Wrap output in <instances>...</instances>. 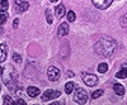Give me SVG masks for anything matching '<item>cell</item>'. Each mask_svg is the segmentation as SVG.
Listing matches in <instances>:
<instances>
[{
  "instance_id": "6da1fadb",
  "label": "cell",
  "mask_w": 127,
  "mask_h": 105,
  "mask_svg": "<svg viewBox=\"0 0 127 105\" xmlns=\"http://www.w3.org/2000/svg\"><path fill=\"white\" fill-rule=\"evenodd\" d=\"M116 48V42L108 37L100 38L94 46V51L95 53L102 56V57H109Z\"/></svg>"
},
{
  "instance_id": "7a4b0ae2",
  "label": "cell",
  "mask_w": 127,
  "mask_h": 105,
  "mask_svg": "<svg viewBox=\"0 0 127 105\" xmlns=\"http://www.w3.org/2000/svg\"><path fill=\"white\" fill-rule=\"evenodd\" d=\"M3 81L6 86L12 87V82H15L17 81V73L14 71V68L12 66H6L5 70H3Z\"/></svg>"
},
{
  "instance_id": "3957f363",
  "label": "cell",
  "mask_w": 127,
  "mask_h": 105,
  "mask_svg": "<svg viewBox=\"0 0 127 105\" xmlns=\"http://www.w3.org/2000/svg\"><path fill=\"white\" fill-rule=\"evenodd\" d=\"M74 100L78 104H85L88 101V92L81 87H78L74 92Z\"/></svg>"
},
{
  "instance_id": "277c9868",
  "label": "cell",
  "mask_w": 127,
  "mask_h": 105,
  "mask_svg": "<svg viewBox=\"0 0 127 105\" xmlns=\"http://www.w3.org/2000/svg\"><path fill=\"white\" fill-rule=\"evenodd\" d=\"M61 95V92L60 91H54V90H46L43 94H42V101H48L51 99H57L59 96Z\"/></svg>"
},
{
  "instance_id": "5b68a950",
  "label": "cell",
  "mask_w": 127,
  "mask_h": 105,
  "mask_svg": "<svg viewBox=\"0 0 127 105\" xmlns=\"http://www.w3.org/2000/svg\"><path fill=\"white\" fill-rule=\"evenodd\" d=\"M83 81L88 86H94L98 84V77L95 75H90V73H83Z\"/></svg>"
},
{
  "instance_id": "8992f818",
  "label": "cell",
  "mask_w": 127,
  "mask_h": 105,
  "mask_svg": "<svg viewBox=\"0 0 127 105\" xmlns=\"http://www.w3.org/2000/svg\"><path fill=\"white\" fill-rule=\"evenodd\" d=\"M47 76L51 81H57L60 79V70L57 67H54V66H51L48 67L47 70Z\"/></svg>"
},
{
  "instance_id": "52a82bcc",
  "label": "cell",
  "mask_w": 127,
  "mask_h": 105,
  "mask_svg": "<svg viewBox=\"0 0 127 105\" xmlns=\"http://www.w3.org/2000/svg\"><path fill=\"white\" fill-rule=\"evenodd\" d=\"M92 3L94 4L95 8L104 10V9L109 8V5L113 3V0H92Z\"/></svg>"
},
{
  "instance_id": "ba28073f",
  "label": "cell",
  "mask_w": 127,
  "mask_h": 105,
  "mask_svg": "<svg viewBox=\"0 0 127 105\" xmlns=\"http://www.w3.org/2000/svg\"><path fill=\"white\" fill-rule=\"evenodd\" d=\"M28 8H29V4L27 1H23V0H15V9H17V12H19V13L27 12Z\"/></svg>"
},
{
  "instance_id": "9c48e42d",
  "label": "cell",
  "mask_w": 127,
  "mask_h": 105,
  "mask_svg": "<svg viewBox=\"0 0 127 105\" xmlns=\"http://www.w3.org/2000/svg\"><path fill=\"white\" fill-rule=\"evenodd\" d=\"M59 36L60 37H64V36H66L67 33H69V25H67V23H62V24H60V27H59Z\"/></svg>"
},
{
  "instance_id": "30bf717a",
  "label": "cell",
  "mask_w": 127,
  "mask_h": 105,
  "mask_svg": "<svg viewBox=\"0 0 127 105\" xmlns=\"http://www.w3.org/2000/svg\"><path fill=\"white\" fill-rule=\"evenodd\" d=\"M27 94H28V96H31V98H36V96L39 95V89L36 87V86H29L27 89Z\"/></svg>"
},
{
  "instance_id": "8fae6325",
  "label": "cell",
  "mask_w": 127,
  "mask_h": 105,
  "mask_svg": "<svg viewBox=\"0 0 127 105\" xmlns=\"http://www.w3.org/2000/svg\"><path fill=\"white\" fill-rule=\"evenodd\" d=\"M6 55H8L6 44H0V63L6 60Z\"/></svg>"
},
{
  "instance_id": "7c38bea8",
  "label": "cell",
  "mask_w": 127,
  "mask_h": 105,
  "mask_svg": "<svg viewBox=\"0 0 127 105\" xmlns=\"http://www.w3.org/2000/svg\"><path fill=\"white\" fill-rule=\"evenodd\" d=\"M113 89H114V92L117 94L118 96L125 95V87L121 85V84H114V85H113Z\"/></svg>"
},
{
  "instance_id": "4fadbf2b",
  "label": "cell",
  "mask_w": 127,
  "mask_h": 105,
  "mask_svg": "<svg viewBox=\"0 0 127 105\" xmlns=\"http://www.w3.org/2000/svg\"><path fill=\"white\" fill-rule=\"evenodd\" d=\"M55 14H56L57 18L64 17V14H65V6H64V4H60V5L55 9Z\"/></svg>"
},
{
  "instance_id": "5bb4252c",
  "label": "cell",
  "mask_w": 127,
  "mask_h": 105,
  "mask_svg": "<svg viewBox=\"0 0 127 105\" xmlns=\"http://www.w3.org/2000/svg\"><path fill=\"white\" fill-rule=\"evenodd\" d=\"M74 87H75V84H74L72 81L66 82V85H65V92L66 94H71L74 91Z\"/></svg>"
},
{
  "instance_id": "9a60e30c",
  "label": "cell",
  "mask_w": 127,
  "mask_h": 105,
  "mask_svg": "<svg viewBox=\"0 0 127 105\" xmlns=\"http://www.w3.org/2000/svg\"><path fill=\"white\" fill-rule=\"evenodd\" d=\"M116 77H117V79H126L127 77V68L122 67L121 71H118L117 73H116Z\"/></svg>"
},
{
  "instance_id": "2e32d148",
  "label": "cell",
  "mask_w": 127,
  "mask_h": 105,
  "mask_svg": "<svg viewBox=\"0 0 127 105\" xmlns=\"http://www.w3.org/2000/svg\"><path fill=\"white\" fill-rule=\"evenodd\" d=\"M107 71H108V65H107V63L102 62V63H99V65H98V72L104 73V72H107Z\"/></svg>"
},
{
  "instance_id": "e0dca14e",
  "label": "cell",
  "mask_w": 127,
  "mask_h": 105,
  "mask_svg": "<svg viewBox=\"0 0 127 105\" xmlns=\"http://www.w3.org/2000/svg\"><path fill=\"white\" fill-rule=\"evenodd\" d=\"M103 94H104V90H103V89H98V90H95V91L92 94V98H93V99H98L99 96L103 95Z\"/></svg>"
},
{
  "instance_id": "ac0fdd59",
  "label": "cell",
  "mask_w": 127,
  "mask_h": 105,
  "mask_svg": "<svg viewBox=\"0 0 127 105\" xmlns=\"http://www.w3.org/2000/svg\"><path fill=\"white\" fill-rule=\"evenodd\" d=\"M6 19H8V14L1 10V12H0V25H3L6 22Z\"/></svg>"
},
{
  "instance_id": "d6986e66",
  "label": "cell",
  "mask_w": 127,
  "mask_h": 105,
  "mask_svg": "<svg viewBox=\"0 0 127 105\" xmlns=\"http://www.w3.org/2000/svg\"><path fill=\"white\" fill-rule=\"evenodd\" d=\"M8 0H1V3H0V9L3 10V12H5V10L8 9Z\"/></svg>"
},
{
  "instance_id": "ffe728a7",
  "label": "cell",
  "mask_w": 127,
  "mask_h": 105,
  "mask_svg": "<svg viewBox=\"0 0 127 105\" xmlns=\"http://www.w3.org/2000/svg\"><path fill=\"white\" fill-rule=\"evenodd\" d=\"M75 19H76V15H75L74 12H69L67 13V20H69V22H74Z\"/></svg>"
},
{
  "instance_id": "44dd1931",
  "label": "cell",
  "mask_w": 127,
  "mask_h": 105,
  "mask_svg": "<svg viewBox=\"0 0 127 105\" xmlns=\"http://www.w3.org/2000/svg\"><path fill=\"white\" fill-rule=\"evenodd\" d=\"M4 104H5V105H12V104H13V99L10 98L9 95H6V96L4 98Z\"/></svg>"
},
{
  "instance_id": "7402d4cb",
  "label": "cell",
  "mask_w": 127,
  "mask_h": 105,
  "mask_svg": "<svg viewBox=\"0 0 127 105\" xmlns=\"http://www.w3.org/2000/svg\"><path fill=\"white\" fill-rule=\"evenodd\" d=\"M121 25H122L123 28L127 27V14H125V15L121 18Z\"/></svg>"
},
{
  "instance_id": "603a6c76",
  "label": "cell",
  "mask_w": 127,
  "mask_h": 105,
  "mask_svg": "<svg viewBox=\"0 0 127 105\" xmlns=\"http://www.w3.org/2000/svg\"><path fill=\"white\" fill-rule=\"evenodd\" d=\"M46 18H47V23L51 24L52 23V15H51V12H50L48 9L46 10Z\"/></svg>"
},
{
  "instance_id": "cb8c5ba5",
  "label": "cell",
  "mask_w": 127,
  "mask_h": 105,
  "mask_svg": "<svg viewBox=\"0 0 127 105\" xmlns=\"http://www.w3.org/2000/svg\"><path fill=\"white\" fill-rule=\"evenodd\" d=\"M13 60L17 62V63H20V62H22V57H20L18 53H13Z\"/></svg>"
},
{
  "instance_id": "d4e9b609",
  "label": "cell",
  "mask_w": 127,
  "mask_h": 105,
  "mask_svg": "<svg viewBox=\"0 0 127 105\" xmlns=\"http://www.w3.org/2000/svg\"><path fill=\"white\" fill-rule=\"evenodd\" d=\"M14 104H18V105H20V104H26V101H24L23 99H19V100H15V101H14Z\"/></svg>"
},
{
  "instance_id": "484cf974",
  "label": "cell",
  "mask_w": 127,
  "mask_h": 105,
  "mask_svg": "<svg viewBox=\"0 0 127 105\" xmlns=\"http://www.w3.org/2000/svg\"><path fill=\"white\" fill-rule=\"evenodd\" d=\"M18 23H19V20H18V19H15V20H14V23H13V27H14V28H17V27H18Z\"/></svg>"
},
{
  "instance_id": "4316f807",
  "label": "cell",
  "mask_w": 127,
  "mask_h": 105,
  "mask_svg": "<svg viewBox=\"0 0 127 105\" xmlns=\"http://www.w3.org/2000/svg\"><path fill=\"white\" fill-rule=\"evenodd\" d=\"M50 1H52V3H56V1H59V0H50Z\"/></svg>"
},
{
  "instance_id": "83f0119b",
  "label": "cell",
  "mask_w": 127,
  "mask_h": 105,
  "mask_svg": "<svg viewBox=\"0 0 127 105\" xmlns=\"http://www.w3.org/2000/svg\"><path fill=\"white\" fill-rule=\"evenodd\" d=\"M1 73H3V68H1V67H0V75H1Z\"/></svg>"
},
{
  "instance_id": "f1b7e54d",
  "label": "cell",
  "mask_w": 127,
  "mask_h": 105,
  "mask_svg": "<svg viewBox=\"0 0 127 105\" xmlns=\"http://www.w3.org/2000/svg\"><path fill=\"white\" fill-rule=\"evenodd\" d=\"M0 89H1V85H0Z\"/></svg>"
},
{
  "instance_id": "f546056e",
  "label": "cell",
  "mask_w": 127,
  "mask_h": 105,
  "mask_svg": "<svg viewBox=\"0 0 127 105\" xmlns=\"http://www.w3.org/2000/svg\"><path fill=\"white\" fill-rule=\"evenodd\" d=\"M0 32H1V30H0Z\"/></svg>"
}]
</instances>
